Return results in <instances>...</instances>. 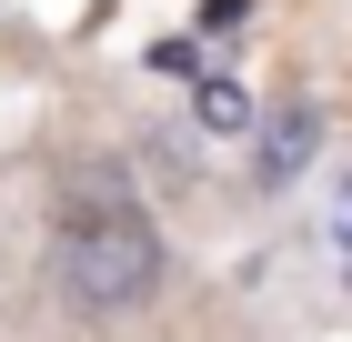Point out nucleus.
I'll return each mask as SVG.
<instances>
[{
    "label": "nucleus",
    "instance_id": "nucleus-2",
    "mask_svg": "<svg viewBox=\"0 0 352 342\" xmlns=\"http://www.w3.org/2000/svg\"><path fill=\"white\" fill-rule=\"evenodd\" d=\"M312 141H322V111H282V131L262 141V182H292L312 161Z\"/></svg>",
    "mask_w": 352,
    "mask_h": 342
},
{
    "label": "nucleus",
    "instance_id": "nucleus-1",
    "mask_svg": "<svg viewBox=\"0 0 352 342\" xmlns=\"http://www.w3.org/2000/svg\"><path fill=\"white\" fill-rule=\"evenodd\" d=\"M51 282L71 312L111 322V312H141L151 292H162V232H151V211L131 202L121 182L101 171H71L51 211Z\"/></svg>",
    "mask_w": 352,
    "mask_h": 342
},
{
    "label": "nucleus",
    "instance_id": "nucleus-3",
    "mask_svg": "<svg viewBox=\"0 0 352 342\" xmlns=\"http://www.w3.org/2000/svg\"><path fill=\"white\" fill-rule=\"evenodd\" d=\"M201 121H212V131H242V121H252V101L232 91V81H201Z\"/></svg>",
    "mask_w": 352,
    "mask_h": 342
}]
</instances>
